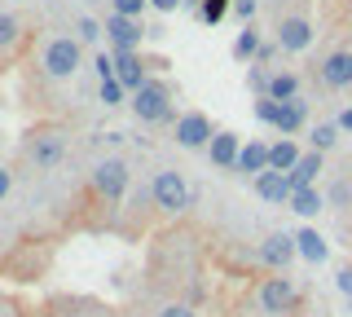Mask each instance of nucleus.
Here are the masks:
<instances>
[{
  "instance_id": "nucleus-1",
  "label": "nucleus",
  "mask_w": 352,
  "mask_h": 317,
  "mask_svg": "<svg viewBox=\"0 0 352 317\" xmlns=\"http://www.w3.org/2000/svg\"><path fill=\"white\" fill-rule=\"evenodd\" d=\"M300 304V287H295V278H286V273H269V278L256 282V309L264 317H286Z\"/></svg>"
},
{
  "instance_id": "nucleus-37",
  "label": "nucleus",
  "mask_w": 352,
  "mask_h": 317,
  "mask_svg": "<svg viewBox=\"0 0 352 317\" xmlns=\"http://www.w3.org/2000/svg\"><path fill=\"white\" fill-rule=\"evenodd\" d=\"M9 185H14V177H9V168H0V199L9 194Z\"/></svg>"
},
{
  "instance_id": "nucleus-24",
  "label": "nucleus",
  "mask_w": 352,
  "mask_h": 317,
  "mask_svg": "<svg viewBox=\"0 0 352 317\" xmlns=\"http://www.w3.org/2000/svg\"><path fill=\"white\" fill-rule=\"evenodd\" d=\"M229 9H234V0H203V23H220V18L229 14Z\"/></svg>"
},
{
  "instance_id": "nucleus-10",
  "label": "nucleus",
  "mask_w": 352,
  "mask_h": 317,
  "mask_svg": "<svg viewBox=\"0 0 352 317\" xmlns=\"http://www.w3.org/2000/svg\"><path fill=\"white\" fill-rule=\"evenodd\" d=\"M278 45L286 49V53H304L308 45H313V27H308V18H282L278 23Z\"/></svg>"
},
{
  "instance_id": "nucleus-19",
  "label": "nucleus",
  "mask_w": 352,
  "mask_h": 317,
  "mask_svg": "<svg viewBox=\"0 0 352 317\" xmlns=\"http://www.w3.org/2000/svg\"><path fill=\"white\" fill-rule=\"evenodd\" d=\"M322 155L317 150H308V155L295 163V172H291V190H308V185H317V177H322Z\"/></svg>"
},
{
  "instance_id": "nucleus-36",
  "label": "nucleus",
  "mask_w": 352,
  "mask_h": 317,
  "mask_svg": "<svg viewBox=\"0 0 352 317\" xmlns=\"http://www.w3.org/2000/svg\"><path fill=\"white\" fill-rule=\"evenodd\" d=\"M154 9H159V14H172V9H181V0H150Z\"/></svg>"
},
{
  "instance_id": "nucleus-5",
  "label": "nucleus",
  "mask_w": 352,
  "mask_h": 317,
  "mask_svg": "<svg viewBox=\"0 0 352 317\" xmlns=\"http://www.w3.org/2000/svg\"><path fill=\"white\" fill-rule=\"evenodd\" d=\"M128 190V163L124 159H102L93 168V194H102L106 203H119Z\"/></svg>"
},
{
  "instance_id": "nucleus-15",
  "label": "nucleus",
  "mask_w": 352,
  "mask_h": 317,
  "mask_svg": "<svg viewBox=\"0 0 352 317\" xmlns=\"http://www.w3.org/2000/svg\"><path fill=\"white\" fill-rule=\"evenodd\" d=\"M62 150H66V141L58 133H40L31 141V163H36V168H53V163L62 159Z\"/></svg>"
},
{
  "instance_id": "nucleus-7",
  "label": "nucleus",
  "mask_w": 352,
  "mask_h": 317,
  "mask_svg": "<svg viewBox=\"0 0 352 317\" xmlns=\"http://www.w3.org/2000/svg\"><path fill=\"white\" fill-rule=\"evenodd\" d=\"M212 137H216V128H212V119H207L203 111H185L181 119H176V141H181L185 150H207Z\"/></svg>"
},
{
  "instance_id": "nucleus-9",
  "label": "nucleus",
  "mask_w": 352,
  "mask_h": 317,
  "mask_svg": "<svg viewBox=\"0 0 352 317\" xmlns=\"http://www.w3.org/2000/svg\"><path fill=\"white\" fill-rule=\"evenodd\" d=\"M326 89H352V49H335L326 53V62L317 67Z\"/></svg>"
},
{
  "instance_id": "nucleus-2",
  "label": "nucleus",
  "mask_w": 352,
  "mask_h": 317,
  "mask_svg": "<svg viewBox=\"0 0 352 317\" xmlns=\"http://www.w3.org/2000/svg\"><path fill=\"white\" fill-rule=\"evenodd\" d=\"M132 111H137L141 124H163V119H172V89L163 80H146L132 93Z\"/></svg>"
},
{
  "instance_id": "nucleus-25",
  "label": "nucleus",
  "mask_w": 352,
  "mask_h": 317,
  "mask_svg": "<svg viewBox=\"0 0 352 317\" xmlns=\"http://www.w3.org/2000/svg\"><path fill=\"white\" fill-rule=\"evenodd\" d=\"M18 45V18L0 14V49H14Z\"/></svg>"
},
{
  "instance_id": "nucleus-12",
  "label": "nucleus",
  "mask_w": 352,
  "mask_h": 317,
  "mask_svg": "<svg viewBox=\"0 0 352 317\" xmlns=\"http://www.w3.org/2000/svg\"><path fill=\"white\" fill-rule=\"evenodd\" d=\"M238 155H242L238 133H216L212 146H207V159H212L216 168H238Z\"/></svg>"
},
{
  "instance_id": "nucleus-21",
  "label": "nucleus",
  "mask_w": 352,
  "mask_h": 317,
  "mask_svg": "<svg viewBox=\"0 0 352 317\" xmlns=\"http://www.w3.org/2000/svg\"><path fill=\"white\" fill-rule=\"evenodd\" d=\"M295 93H300V75L278 71V75L269 80V97H273V102H295Z\"/></svg>"
},
{
  "instance_id": "nucleus-3",
  "label": "nucleus",
  "mask_w": 352,
  "mask_h": 317,
  "mask_svg": "<svg viewBox=\"0 0 352 317\" xmlns=\"http://www.w3.org/2000/svg\"><path fill=\"white\" fill-rule=\"evenodd\" d=\"M150 199H154V207H159V212L176 216V212H185V207H190V185H185L181 172L163 168L159 177L150 181Z\"/></svg>"
},
{
  "instance_id": "nucleus-28",
  "label": "nucleus",
  "mask_w": 352,
  "mask_h": 317,
  "mask_svg": "<svg viewBox=\"0 0 352 317\" xmlns=\"http://www.w3.org/2000/svg\"><path fill=\"white\" fill-rule=\"evenodd\" d=\"M150 0H115V14H124V18H141V9H146Z\"/></svg>"
},
{
  "instance_id": "nucleus-32",
  "label": "nucleus",
  "mask_w": 352,
  "mask_h": 317,
  "mask_svg": "<svg viewBox=\"0 0 352 317\" xmlns=\"http://www.w3.org/2000/svg\"><path fill=\"white\" fill-rule=\"evenodd\" d=\"M234 14L251 23V18H256V0H234Z\"/></svg>"
},
{
  "instance_id": "nucleus-31",
  "label": "nucleus",
  "mask_w": 352,
  "mask_h": 317,
  "mask_svg": "<svg viewBox=\"0 0 352 317\" xmlns=\"http://www.w3.org/2000/svg\"><path fill=\"white\" fill-rule=\"evenodd\" d=\"M97 36H102V27L93 18H80V40H97Z\"/></svg>"
},
{
  "instance_id": "nucleus-39",
  "label": "nucleus",
  "mask_w": 352,
  "mask_h": 317,
  "mask_svg": "<svg viewBox=\"0 0 352 317\" xmlns=\"http://www.w3.org/2000/svg\"><path fill=\"white\" fill-rule=\"evenodd\" d=\"M348 309H352V300H348Z\"/></svg>"
},
{
  "instance_id": "nucleus-17",
  "label": "nucleus",
  "mask_w": 352,
  "mask_h": 317,
  "mask_svg": "<svg viewBox=\"0 0 352 317\" xmlns=\"http://www.w3.org/2000/svg\"><path fill=\"white\" fill-rule=\"evenodd\" d=\"M300 159H304V150L295 146L291 137H282V141H273V146H269V168H273V172H286V177H291Z\"/></svg>"
},
{
  "instance_id": "nucleus-6",
  "label": "nucleus",
  "mask_w": 352,
  "mask_h": 317,
  "mask_svg": "<svg viewBox=\"0 0 352 317\" xmlns=\"http://www.w3.org/2000/svg\"><path fill=\"white\" fill-rule=\"evenodd\" d=\"M256 256H260V265L269 269V273H286V269H291V260L300 256V247H295V234H269V238L260 243Z\"/></svg>"
},
{
  "instance_id": "nucleus-35",
  "label": "nucleus",
  "mask_w": 352,
  "mask_h": 317,
  "mask_svg": "<svg viewBox=\"0 0 352 317\" xmlns=\"http://www.w3.org/2000/svg\"><path fill=\"white\" fill-rule=\"evenodd\" d=\"M335 124H339V133H352V106H348V111H339Z\"/></svg>"
},
{
  "instance_id": "nucleus-16",
  "label": "nucleus",
  "mask_w": 352,
  "mask_h": 317,
  "mask_svg": "<svg viewBox=\"0 0 352 317\" xmlns=\"http://www.w3.org/2000/svg\"><path fill=\"white\" fill-rule=\"evenodd\" d=\"M304 124H308V106L300 102V97H295V102H278V124L273 128H278L282 137H295Z\"/></svg>"
},
{
  "instance_id": "nucleus-34",
  "label": "nucleus",
  "mask_w": 352,
  "mask_h": 317,
  "mask_svg": "<svg viewBox=\"0 0 352 317\" xmlns=\"http://www.w3.org/2000/svg\"><path fill=\"white\" fill-rule=\"evenodd\" d=\"M0 317H22V309L9 300V295H0Z\"/></svg>"
},
{
  "instance_id": "nucleus-14",
  "label": "nucleus",
  "mask_w": 352,
  "mask_h": 317,
  "mask_svg": "<svg viewBox=\"0 0 352 317\" xmlns=\"http://www.w3.org/2000/svg\"><path fill=\"white\" fill-rule=\"evenodd\" d=\"M234 172H242V177H251V181H256L260 172H269V146H264V141H247Z\"/></svg>"
},
{
  "instance_id": "nucleus-26",
  "label": "nucleus",
  "mask_w": 352,
  "mask_h": 317,
  "mask_svg": "<svg viewBox=\"0 0 352 317\" xmlns=\"http://www.w3.org/2000/svg\"><path fill=\"white\" fill-rule=\"evenodd\" d=\"M124 84H119V80H102V102L106 106H119V102H124Z\"/></svg>"
},
{
  "instance_id": "nucleus-38",
  "label": "nucleus",
  "mask_w": 352,
  "mask_h": 317,
  "mask_svg": "<svg viewBox=\"0 0 352 317\" xmlns=\"http://www.w3.org/2000/svg\"><path fill=\"white\" fill-rule=\"evenodd\" d=\"M304 317H326V313H322V309H313V313H304Z\"/></svg>"
},
{
  "instance_id": "nucleus-18",
  "label": "nucleus",
  "mask_w": 352,
  "mask_h": 317,
  "mask_svg": "<svg viewBox=\"0 0 352 317\" xmlns=\"http://www.w3.org/2000/svg\"><path fill=\"white\" fill-rule=\"evenodd\" d=\"M295 247H300V260H308V265H326V256H330L326 238L317 234V229H300V234H295Z\"/></svg>"
},
{
  "instance_id": "nucleus-30",
  "label": "nucleus",
  "mask_w": 352,
  "mask_h": 317,
  "mask_svg": "<svg viewBox=\"0 0 352 317\" xmlns=\"http://www.w3.org/2000/svg\"><path fill=\"white\" fill-rule=\"evenodd\" d=\"M97 75H102V80H115V58H106V53H97Z\"/></svg>"
},
{
  "instance_id": "nucleus-33",
  "label": "nucleus",
  "mask_w": 352,
  "mask_h": 317,
  "mask_svg": "<svg viewBox=\"0 0 352 317\" xmlns=\"http://www.w3.org/2000/svg\"><path fill=\"white\" fill-rule=\"evenodd\" d=\"M335 282H339V291H344L348 300H352V265H344V269H339V278H335Z\"/></svg>"
},
{
  "instance_id": "nucleus-22",
  "label": "nucleus",
  "mask_w": 352,
  "mask_h": 317,
  "mask_svg": "<svg viewBox=\"0 0 352 317\" xmlns=\"http://www.w3.org/2000/svg\"><path fill=\"white\" fill-rule=\"evenodd\" d=\"M234 58H242V62L260 58V31H256V27H242V31H238V40H234Z\"/></svg>"
},
{
  "instance_id": "nucleus-29",
  "label": "nucleus",
  "mask_w": 352,
  "mask_h": 317,
  "mask_svg": "<svg viewBox=\"0 0 352 317\" xmlns=\"http://www.w3.org/2000/svg\"><path fill=\"white\" fill-rule=\"evenodd\" d=\"M154 317H198V313L190 309V304H181V300H172V304H163V309H159V313H154Z\"/></svg>"
},
{
  "instance_id": "nucleus-20",
  "label": "nucleus",
  "mask_w": 352,
  "mask_h": 317,
  "mask_svg": "<svg viewBox=\"0 0 352 317\" xmlns=\"http://www.w3.org/2000/svg\"><path fill=\"white\" fill-rule=\"evenodd\" d=\"M286 207H291L295 216H304V221H308V216L326 212V194L317 190V185H308V190H295V194H291V203H286Z\"/></svg>"
},
{
  "instance_id": "nucleus-13",
  "label": "nucleus",
  "mask_w": 352,
  "mask_h": 317,
  "mask_svg": "<svg viewBox=\"0 0 352 317\" xmlns=\"http://www.w3.org/2000/svg\"><path fill=\"white\" fill-rule=\"evenodd\" d=\"M115 80L124 84L128 93H137L141 84L150 80V75H146V67H141V58H137V53H115Z\"/></svg>"
},
{
  "instance_id": "nucleus-4",
  "label": "nucleus",
  "mask_w": 352,
  "mask_h": 317,
  "mask_svg": "<svg viewBox=\"0 0 352 317\" xmlns=\"http://www.w3.org/2000/svg\"><path fill=\"white\" fill-rule=\"evenodd\" d=\"M44 71H49L53 80H71V75L80 71V40H71V36L49 40V49H44Z\"/></svg>"
},
{
  "instance_id": "nucleus-11",
  "label": "nucleus",
  "mask_w": 352,
  "mask_h": 317,
  "mask_svg": "<svg viewBox=\"0 0 352 317\" xmlns=\"http://www.w3.org/2000/svg\"><path fill=\"white\" fill-rule=\"evenodd\" d=\"M256 194H260V199L264 203H291V177H286V172H260V177H256Z\"/></svg>"
},
{
  "instance_id": "nucleus-8",
  "label": "nucleus",
  "mask_w": 352,
  "mask_h": 317,
  "mask_svg": "<svg viewBox=\"0 0 352 317\" xmlns=\"http://www.w3.org/2000/svg\"><path fill=\"white\" fill-rule=\"evenodd\" d=\"M106 36H110V45H115V53H137L141 36H146V27H141V18L110 14V18H106Z\"/></svg>"
},
{
  "instance_id": "nucleus-23",
  "label": "nucleus",
  "mask_w": 352,
  "mask_h": 317,
  "mask_svg": "<svg viewBox=\"0 0 352 317\" xmlns=\"http://www.w3.org/2000/svg\"><path fill=\"white\" fill-rule=\"evenodd\" d=\"M308 137H313V150H317V155H326V150L339 141V124H317Z\"/></svg>"
},
{
  "instance_id": "nucleus-27",
  "label": "nucleus",
  "mask_w": 352,
  "mask_h": 317,
  "mask_svg": "<svg viewBox=\"0 0 352 317\" xmlns=\"http://www.w3.org/2000/svg\"><path fill=\"white\" fill-rule=\"evenodd\" d=\"M256 119H260V124H278V102H273V97H260V102H256Z\"/></svg>"
}]
</instances>
